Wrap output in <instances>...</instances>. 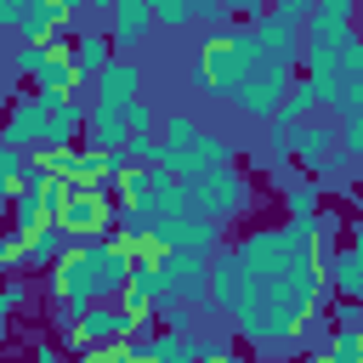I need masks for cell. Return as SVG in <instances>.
<instances>
[{
  "mask_svg": "<svg viewBox=\"0 0 363 363\" xmlns=\"http://www.w3.org/2000/svg\"><path fill=\"white\" fill-rule=\"evenodd\" d=\"M193 340H199V363H210V357H227V352H233V340H227V335H193Z\"/></svg>",
  "mask_w": 363,
  "mask_h": 363,
  "instance_id": "30",
  "label": "cell"
},
{
  "mask_svg": "<svg viewBox=\"0 0 363 363\" xmlns=\"http://www.w3.org/2000/svg\"><path fill=\"white\" fill-rule=\"evenodd\" d=\"M352 210H357V227H352V233H363V187H357V199H352Z\"/></svg>",
  "mask_w": 363,
  "mask_h": 363,
  "instance_id": "36",
  "label": "cell"
},
{
  "mask_svg": "<svg viewBox=\"0 0 363 363\" xmlns=\"http://www.w3.org/2000/svg\"><path fill=\"white\" fill-rule=\"evenodd\" d=\"M125 125H130V136H153V130H159V113H153V108L136 96V102L125 108Z\"/></svg>",
  "mask_w": 363,
  "mask_h": 363,
  "instance_id": "26",
  "label": "cell"
},
{
  "mask_svg": "<svg viewBox=\"0 0 363 363\" xmlns=\"http://www.w3.org/2000/svg\"><path fill=\"white\" fill-rule=\"evenodd\" d=\"M45 130H51V108H45L40 96H17V102H11V113L0 119V142H6V147H17V153L45 147Z\"/></svg>",
  "mask_w": 363,
  "mask_h": 363,
  "instance_id": "9",
  "label": "cell"
},
{
  "mask_svg": "<svg viewBox=\"0 0 363 363\" xmlns=\"http://www.w3.org/2000/svg\"><path fill=\"white\" fill-rule=\"evenodd\" d=\"M323 278L335 284L340 301H363V233H352V244L323 267Z\"/></svg>",
  "mask_w": 363,
  "mask_h": 363,
  "instance_id": "16",
  "label": "cell"
},
{
  "mask_svg": "<svg viewBox=\"0 0 363 363\" xmlns=\"http://www.w3.org/2000/svg\"><path fill=\"white\" fill-rule=\"evenodd\" d=\"M45 295H51V312H85L91 301H102V284H96V267H91V255L74 244V250H62L51 267H45Z\"/></svg>",
  "mask_w": 363,
  "mask_h": 363,
  "instance_id": "3",
  "label": "cell"
},
{
  "mask_svg": "<svg viewBox=\"0 0 363 363\" xmlns=\"http://www.w3.org/2000/svg\"><path fill=\"white\" fill-rule=\"evenodd\" d=\"M85 6H91V11H108V6H113V0H85Z\"/></svg>",
  "mask_w": 363,
  "mask_h": 363,
  "instance_id": "37",
  "label": "cell"
},
{
  "mask_svg": "<svg viewBox=\"0 0 363 363\" xmlns=\"http://www.w3.org/2000/svg\"><path fill=\"white\" fill-rule=\"evenodd\" d=\"M289 79H295V74H284V68H255L227 102H233L244 119H272L278 102H284V91H289Z\"/></svg>",
  "mask_w": 363,
  "mask_h": 363,
  "instance_id": "8",
  "label": "cell"
},
{
  "mask_svg": "<svg viewBox=\"0 0 363 363\" xmlns=\"http://www.w3.org/2000/svg\"><path fill=\"white\" fill-rule=\"evenodd\" d=\"M159 318H164V335H193V318H187V306H159Z\"/></svg>",
  "mask_w": 363,
  "mask_h": 363,
  "instance_id": "29",
  "label": "cell"
},
{
  "mask_svg": "<svg viewBox=\"0 0 363 363\" xmlns=\"http://www.w3.org/2000/svg\"><path fill=\"white\" fill-rule=\"evenodd\" d=\"M62 250H74V238L62 233V227H40V233H28V250H23V272H45Z\"/></svg>",
  "mask_w": 363,
  "mask_h": 363,
  "instance_id": "19",
  "label": "cell"
},
{
  "mask_svg": "<svg viewBox=\"0 0 363 363\" xmlns=\"http://www.w3.org/2000/svg\"><path fill=\"white\" fill-rule=\"evenodd\" d=\"M28 357H34V363H62V352H57L51 340H34V352H28Z\"/></svg>",
  "mask_w": 363,
  "mask_h": 363,
  "instance_id": "35",
  "label": "cell"
},
{
  "mask_svg": "<svg viewBox=\"0 0 363 363\" xmlns=\"http://www.w3.org/2000/svg\"><path fill=\"white\" fill-rule=\"evenodd\" d=\"M323 102V91L312 85V79H289V91H284V102H278V113H272V125L278 130H295V125H306L312 119V108Z\"/></svg>",
  "mask_w": 363,
  "mask_h": 363,
  "instance_id": "18",
  "label": "cell"
},
{
  "mask_svg": "<svg viewBox=\"0 0 363 363\" xmlns=\"http://www.w3.org/2000/svg\"><path fill=\"white\" fill-rule=\"evenodd\" d=\"M51 182H62V187H102V153L96 147H45L40 159H34Z\"/></svg>",
  "mask_w": 363,
  "mask_h": 363,
  "instance_id": "7",
  "label": "cell"
},
{
  "mask_svg": "<svg viewBox=\"0 0 363 363\" xmlns=\"http://www.w3.org/2000/svg\"><path fill=\"white\" fill-rule=\"evenodd\" d=\"M284 210H289V221H312L318 216V182H289L284 187Z\"/></svg>",
  "mask_w": 363,
  "mask_h": 363,
  "instance_id": "23",
  "label": "cell"
},
{
  "mask_svg": "<svg viewBox=\"0 0 363 363\" xmlns=\"http://www.w3.org/2000/svg\"><path fill=\"white\" fill-rule=\"evenodd\" d=\"M68 28H74V11H62L57 0H28V11H23V23H17V34H23L28 45L57 40V34H68Z\"/></svg>",
  "mask_w": 363,
  "mask_h": 363,
  "instance_id": "14",
  "label": "cell"
},
{
  "mask_svg": "<svg viewBox=\"0 0 363 363\" xmlns=\"http://www.w3.org/2000/svg\"><path fill=\"white\" fill-rule=\"evenodd\" d=\"M23 11H28V0H0V34H6V28H17V23H23Z\"/></svg>",
  "mask_w": 363,
  "mask_h": 363,
  "instance_id": "34",
  "label": "cell"
},
{
  "mask_svg": "<svg viewBox=\"0 0 363 363\" xmlns=\"http://www.w3.org/2000/svg\"><path fill=\"white\" fill-rule=\"evenodd\" d=\"M335 323L357 335V329H363V301H340V312H335Z\"/></svg>",
  "mask_w": 363,
  "mask_h": 363,
  "instance_id": "32",
  "label": "cell"
},
{
  "mask_svg": "<svg viewBox=\"0 0 363 363\" xmlns=\"http://www.w3.org/2000/svg\"><path fill=\"white\" fill-rule=\"evenodd\" d=\"M255 74V28H238V23H221L216 34H204L193 45V62H187V79L204 91V96H233L244 79Z\"/></svg>",
  "mask_w": 363,
  "mask_h": 363,
  "instance_id": "1",
  "label": "cell"
},
{
  "mask_svg": "<svg viewBox=\"0 0 363 363\" xmlns=\"http://www.w3.org/2000/svg\"><path fill=\"white\" fill-rule=\"evenodd\" d=\"M23 295H28V289H23V278H6V284H0V340H6V329H11V312L23 306Z\"/></svg>",
  "mask_w": 363,
  "mask_h": 363,
  "instance_id": "25",
  "label": "cell"
},
{
  "mask_svg": "<svg viewBox=\"0 0 363 363\" xmlns=\"http://www.w3.org/2000/svg\"><path fill=\"white\" fill-rule=\"evenodd\" d=\"M210 363H244V357H238V352H227V357H210Z\"/></svg>",
  "mask_w": 363,
  "mask_h": 363,
  "instance_id": "38",
  "label": "cell"
},
{
  "mask_svg": "<svg viewBox=\"0 0 363 363\" xmlns=\"http://www.w3.org/2000/svg\"><path fill=\"white\" fill-rule=\"evenodd\" d=\"M250 28H255V68H284V74H295V57H301V23L267 11V17H255Z\"/></svg>",
  "mask_w": 363,
  "mask_h": 363,
  "instance_id": "6",
  "label": "cell"
},
{
  "mask_svg": "<svg viewBox=\"0 0 363 363\" xmlns=\"http://www.w3.org/2000/svg\"><path fill=\"white\" fill-rule=\"evenodd\" d=\"M125 335H136V329H130V318L119 312V301H91V306L79 312V340H85V346H108V340H125Z\"/></svg>",
  "mask_w": 363,
  "mask_h": 363,
  "instance_id": "12",
  "label": "cell"
},
{
  "mask_svg": "<svg viewBox=\"0 0 363 363\" xmlns=\"http://www.w3.org/2000/svg\"><path fill=\"white\" fill-rule=\"evenodd\" d=\"M136 91H142V68L113 51L108 68L96 74V96H91V102H136Z\"/></svg>",
  "mask_w": 363,
  "mask_h": 363,
  "instance_id": "15",
  "label": "cell"
},
{
  "mask_svg": "<svg viewBox=\"0 0 363 363\" xmlns=\"http://www.w3.org/2000/svg\"><path fill=\"white\" fill-rule=\"evenodd\" d=\"M289 136V153L306 164V170H318L335 147H340V130L335 125H318V119H306V125H295V130H284Z\"/></svg>",
  "mask_w": 363,
  "mask_h": 363,
  "instance_id": "13",
  "label": "cell"
},
{
  "mask_svg": "<svg viewBox=\"0 0 363 363\" xmlns=\"http://www.w3.org/2000/svg\"><path fill=\"white\" fill-rule=\"evenodd\" d=\"M113 301H119V312L130 318V329H147V323L159 318V301H153L147 289H136V284H125V289H119Z\"/></svg>",
  "mask_w": 363,
  "mask_h": 363,
  "instance_id": "21",
  "label": "cell"
},
{
  "mask_svg": "<svg viewBox=\"0 0 363 363\" xmlns=\"http://www.w3.org/2000/svg\"><path fill=\"white\" fill-rule=\"evenodd\" d=\"M238 295H244V267H238L233 250H216V255H210V301H216L221 312H233Z\"/></svg>",
  "mask_w": 363,
  "mask_h": 363,
  "instance_id": "17",
  "label": "cell"
},
{
  "mask_svg": "<svg viewBox=\"0 0 363 363\" xmlns=\"http://www.w3.org/2000/svg\"><path fill=\"white\" fill-rule=\"evenodd\" d=\"M187 210L204 216V221H216V227L233 221V216H244V210H250V176L233 170V164L193 176V182H187Z\"/></svg>",
  "mask_w": 363,
  "mask_h": 363,
  "instance_id": "2",
  "label": "cell"
},
{
  "mask_svg": "<svg viewBox=\"0 0 363 363\" xmlns=\"http://www.w3.org/2000/svg\"><path fill=\"white\" fill-rule=\"evenodd\" d=\"M125 159H130V170H159V136H136L130 147H125Z\"/></svg>",
  "mask_w": 363,
  "mask_h": 363,
  "instance_id": "27",
  "label": "cell"
},
{
  "mask_svg": "<svg viewBox=\"0 0 363 363\" xmlns=\"http://www.w3.org/2000/svg\"><path fill=\"white\" fill-rule=\"evenodd\" d=\"M335 130H340V153L363 159V113H346V125H335Z\"/></svg>",
  "mask_w": 363,
  "mask_h": 363,
  "instance_id": "28",
  "label": "cell"
},
{
  "mask_svg": "<svg viewBox=\"0 0 363 363\" xmlns=\"http://www.w3.org/2000/svg\"><path fill=\"white\" fill-rule=\"evenodd\" d=\"M91 363H130V346H125V340H108V346H91Z\"/></svg>",
  "mask_w": 363,
  "mask_h": 363,
  "instance_id": "31",
  "label": "cell"
},
{
  "mask_svg": "<svg viewBox=\"0 0 363 363\" xmlns=\"http://www.w3.org/2000/svg\"><path fill=\"white\" fill-rule=\"evenodd\" d=\"M147 233L164 250H187V255H216L221 250V227L204 216H170V221H147Z\"/></svg>",
  "mask_w": 363,
  "mask_h": 363,
  "instance_id": "10",
  "label": "cell"
},
{
  "mask_svg": "<svg viewBox=\"0 0 363 363\" xmlns=\"http://www.w3.org/2000/svg\"><path fill=\"white\" fill-rule=\"evenodd\" d=\"M108 57H113V45H108V34L91 23V28L74 40V68H79V79H96V74L108 68Z\"/></svg>",
  "mask_w": 363,
  "mask_h": 363,
  "instance_id": "20",
  "label": "cell"
},
{
  "mask_svg": "<svg viewBox=\"0 0 363 363\" xmlns=\"http://www.w3.org/2000/svg\"><path fill=\"white\" fill-rule=\"evenodd\" d=\"M147 28H153V11H147V0H113L108 6V45H119V57H130V45H142L147 40Z\"/></svg>",
  "mask_w": 363,
  "mask_h": 363,
  "instance_id": "11",
  "label": "cell"
},
{
  "mask_svg": "<svg viewBox=\"0 0 363 363\" xmlns=\"http://www.w3.org/2000/svg\"><path fill=\"white\" fill-rule=\"evenodd\" d=\"M68 363H91V352H74V357H68Z\"/></svg>",
  "mask_w": 363,
  "mask_h": 363,
  "instance_id": "39",
  "label": "cell"
},
{
  "mask_svg": "<svg viewBox=\"0 0 363 363\" xmlns=\"http://www.w3.org/2000/svg\"><path fill=\"white\" fill-rule=\"evenodd\" d=\"M244 11V0H199V17H233Z\"/></svg>",
  "mask_w": 363,
  "mask_h": 363,
  "instance_id": "33",
  "label": "cell"
},
{
  "mask_svg": "<svg viewBox=\"0 0 363 363\" xmlns=\"http://www.w3.org/2000/svg\"><path fill=\"white\" fill-rule=\"evenodd\" d=\"M147 11H153V28H170V34H182V28L199 17V0H147Z\"/></svg>",
  "mask_w": 363,
  "mask_h": 363,
  "instance_id": "22",
  "label": "cell"
},
{
  "mask_svg": "<svg viewBox=\"0 0 363 363\" xmlns=\"http://www.w3.org/2000/svg\"><path fill=\"white\" fill-rule=\"evenodd\" d=\"M153 136H159V147H182L187 136H199V119H193V113H164Z\"/></svg>",
  "mask_w": 363,
  "mask_h": 363,
  "instance_id": "24",
  "label": "cell"
},
{
  "mask_svg": "<svg viewBox=\"0 0 363 363\" xmlns=\"http://www.w3.org/2000/svg\"><path fill=\"white\" fill-rule=\"evenodd\" d=\"M352 23H363V0H357V17H352Z\"/></svg>",
  "mask_w": 363,
  "mask_h": 363,
  "instance_id": "40",
  "label": "cell"
},
{
  "mask_svg": "<svg viewBox=\"0 0 363 363\" xmlns=\"http://www.w3.org/2000/svg\"><path fill=\"white\" fill-rule=\"evenodd\" d=\"M57 227H62L68 238H108V233L119 227V204H113V193H102V187H68Z\"/></svg>",
  "mask_w": 363,
  "mask_h": 363,
  "instance_id": "4",
  "label": "cell"
},
{
  "mask_svg": "<svg viewBox=\"0 0 363 363\" xmlns=\"http://www.w3.org/2000/svg\"><path fill=\"white\" fill-rule=\"evenodd\" d=\"M221 164H233V142H227V136H210V130L187 136L182 147H159V170H170V176H182V182H193V176H204V170H221Z\"/></svg>",
  "mask_w": 363,
  "mask_h": 363,
  "instance_id": "5",
  "label": "cell"
}]
</instances>
